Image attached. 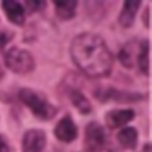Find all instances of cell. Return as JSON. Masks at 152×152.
Wrapping results in <instances>:
<instances>
[{
    "label": "cell",
    "mask_w": 152,
    "mask_h": 152,
    "mask_svg": "<svg viewBox=\"0 0 152 152\" xmlns=\"http://www.w3.org/2000/svg\"><path fill=\"white\" fill-rule=\"evenodd\" d=\"M134 118V110L133 109H115L110 110L106 115V124L109 128H118Z\"/></svg>",
    "instance_id": "8"
},
{
    "label": "cell",
    "mask_w": 152,
    "mask_h": 152,
    "mask_svg": "<svg viewBox=\"0 0 152 152\" xmlns=\"http://www.w3.org/2000/svg\"><path fill=\"white\" fill-rule=\"evenodd\" d=\"M5 64L6 66L15 74H28L34 69V59L32 55L23 49L12 48L5 53Z\"/></svg>",
    "instance_id": "3"
},
{
    "label": "cell",
    "mask_w": 152,
    "mask_h": 152,
    "mask_svg": "<svg viewBox=\"0 0 152 152\" xmlns=\"http://www.w3.org/2000/svg\"><path fill=\"white\" fill-rule=\"evenodd\" d=\"M55 135L58 140L64 141V142H70L76 139L77 137V127L71 119V116L66 115L62 118L56 127H55Z\"/></svg>",
    "instance_id": "6"
},
{
    "label": "cell",
    "mask_w": 152,
    "mask_h": 152,
    "mask_svg": "<svg viewBox=\"0 0 152 152\" xmlns=\"http://www.w3.org/2000/svg\"><path fill=\"white\" fill-rule=\"evenodd\" d=\"M103 100H107V99H115V100H139L141 99V96L139 95H134V94H128V95H124V93L121 91H116L114 89H108V90H104L103 91Z\"/></svg>",
    "instance_id": "14"
},
{
    "label": "cell",
    "mask_w": 152,
    "mask_h": 152,
    "mask_svg": "<svg viewBox=\"0 0 152 152\" xmlns=\"http://www.w3.org/2000/svg\"><path fill=\"white\" fill-rule=\"evenodd\" d=\"M18 95L20 101L31 109L34 116L42 120H50L57 113V108L53 104H51L44 96L32 89L23 88L19 90Z\"/></svg>",
    "instance_id": "2"
},
{
    "label": "cell",
    "mask_w": 152,
    "mask_h": 152,
    "mask_svg": "<svg viewBox=\"0 0 152 152\" xmlns=\"http://www.w3.org/2000/svg\"><path fill=\"white\" fill-rule=\"evenodd\" d=\"M70 99L75 108L82 114H89L91 112V104L88 99L78 90H72L70 94Z\"/></svg>",
    "instance_id": "13"
},
{
    "label": "cell",
    "mask_w": 152,
    "mask_h": 152,
    "mask_svg": "<svg viewBox=\"0 0 152 152\" xmlns=\"http://www.w3.org/2000/svg\"><path fill=\"white\" fill-rule=\"evenodd\" d=\"M10 39H11V38H10L5 32H0V49H1L2 46H5L6 43H7Z\"/></svg>",
    "instance_id": "18"
},
{
    "label": "cell",
    "mask_w": 152,
    "mask_h": 152,
    "mask_svg": "<svg viewBox=\"0 0 152 152\" xmlns=\"http://www.w3.org/2000/svg\"><path fill=\"white\" fill-rule=\"evenodd\" d=\"M148 19H150V8L147 7V8H146V11H145V15H144V21H145L146 27H148V26H150V24H148Z\"/></svg>",
    "instance_id": "19"
},
{
    "label": "cell",
    "mask_w": 152,
    "mask_h": 152,
    "mask_svg": "<svg viewBox=\"0 0 152 152\" xmlns=\"http://www.w3.org/2000/svg\"><path fill=\"white\" fill-rule=\"evenodd\" d=\"M46 144V135L42 129H28L23 138V152H42Z\"/></svg>",
    "instance_id": "5"
},
{
    "label": "cell",
    "mask_w": 152,
    "mask_h": 152,
    "mask_svg": "<svg viewBox=\"0 0 152 152\" xmlns=\"http://www.w3.org/2000/svg\"><path fill=\"white\" fill-rule=\"evenodd\" d=\"M76 66L89 77H106L113 68V56L103 39L90 32L76 36L70 46Z\"/></svg>",
    "instance_id": "1"
},
{
    "label": "cell",
    "mask_w": 152,
    "mask_h": 152,
    "mask_svg": "<svg viewBox=\"0 0 152 152\" xmlns=\"http://www.w3.org/2000/svg\"><path fill=\"white\" fill-rule=\"evenodd\" d=\"M53 5L56 8V14L63 20H69L74 18L76 14L77 1L58 0V1H53Z\"/></svg>",
    "instance_id": "10"
},
{
    "label": "cell",
    "mask_w": 152,
    "mask_h": 152,
    "mask_svg": "<svg viewBox=\"0 0 152 152\" xmlns=\"http://www.w3.org/2000/svg\"><path fill=\"white\" fill-rule=\"evenodd\" d=\"M150 42L145 39L140 44V49L138 52V65L142 74L148 76L150 74Z\"/></svg>",
    "instance_id": "12"
},
{
    "label": "cell",
    "mask_w": 152,
    "mask_h": 152,
    "mask_svg": "<svg viewBox=\"0 0 152 152\" xmlns=\"http://www.w3.org/2000/svg\"><path fill=\"white\" fill-rule=\"evenodd\" d=\"M4 77V70L1 69V66H0V80Z\"/></svg>",
    "instance_id": "20"
},
{
    "label": "cell",
    "mask_w": 152,
    "mask_h": 152,
    "mask_svg": "<svg viewBox=\"0 0 152 152\" xmlns=\"http://www.w3.org/2000/svg\"><path fill=\"white\" fill-rule=\"evenodd\" d=\"M0 152H10V147L6 142V140L4 139V137L0 135Z\"/></svg>",
    "instance_id": "17"
},
{
    "label": "cell",
    "mask_w": 152,
    "mask_h": 152,
    "mask_svg": "<svg viewBox=\"0 0 152 152\" xmlns=\"http://www.w3.org/2000/svg\"><path fill=\"white\" fill-rule=\"evenodd\" d=\"M106 144V134L103 127L97 122H90L86 127L84 147L88 152H100Z\"/></svg>",
    "instance_id": "4"
},
{
    "label": "cell",
    "mask_w": 152,
    "mask_h": 152,
    "mask_svg": "<svg viewBox=\"0 0 152 152\" xmlns=\"http://www.w3.org/2000/svg\"><path fill=\"white\" fill-rule=\"evenodd\" d=\"M25 5L30 10V12H37V11H42L44 8L45 2L44 1H39V0L38 1L34 0V1H26Z\"/></svg>",
    "instance_id": "16"
},
{
    "label": "cell",
    "mask_w": 152,
    "mask_h": 152,
    "mask_svg": "<svg viewBox=\"0 0 152 152\" xmlns=\"http://www.w3.org/2000/svg\"><path fill=\"white\" fill-rule=\"evenodd\" d=\"M119 59L121 62V64L126 68H132L133 66V58H132V53L127 48H124L120 52H119Z\"/></svg>",
    "instance_id": "15"
},
{
    "label": "cell",
    "mask_w": 152,
    "mask_h": 152,
    "mask_svg": "<svg viewBox=\"0 0 152 152\" xmlns=\"http://www.w3.org/2000/svg\"><path fill=\"white\" fill-rule=\"evenodd\" d=\"M2 10L7 15L8 20L15 25H23L25 21V8L24 6L14 0H6L1 2Z\"/></svg>",
    "instance_id": "7"
},
{
    "label": "cell",
    "mask_w": 152,
    "mask_h": 152,
    "mask_svg": "<svg viewBox=\"0 0 152 152\" xmlns=\"http://www.w3.org/2000/svg\"><path fill=\"white\" fill-rule=\"evenodd\" d=\"M119 142L126 148H134L138 142V132L134 127H125L118 133Z\"/></svg>",
    "instance_id": "11"
},
{
    "label": "cell",
    "mask_w": 152,
    "mask_h": 152,
    "mask_svg": "<svg viewBox=\"0 0 152 152\" xmlns=\"http://www.w3.org/2000/svg\"><path fill=\"white\" fill-rule=\"evenodd\" d=\"M141 2L140 1H125L122 10L120 12L119 15V23L122 27H131L133 21H134V17L140 7Z\"/></svg>",
    "instance_id": "9"
}]
</instances>
